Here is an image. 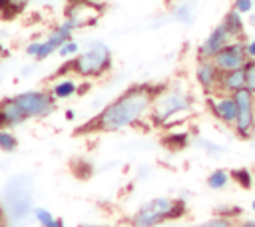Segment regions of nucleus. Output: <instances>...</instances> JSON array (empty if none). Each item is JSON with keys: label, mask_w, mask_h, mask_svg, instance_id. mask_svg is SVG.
<instances>
[{"label": "nucleus", "mask_w": 255, "mask_h": 227, "mask_svg": "<svg viewBox=\"0 0 255 227\" xmlns=\"http://www.w3.org/2000/svg\"><path fill=\"white\" fill-rule=\"evenodd\" d=\"M167 86L161 84H133L126 88L120 96H116L110 104H106L92 119L84 121L76 127V135H90V133H116L126 127L139 123L149 112L157 96Z\"/></svg>", "instance_id": "1"}, {"label": "nucleus", "mask_w": 255, "mask_h": 227, "mask_svg": "<svg viewBox=\"0 0 255 227\" xmlns=\"http://www.w3.org/2000/svg\"><path fill=\"white\" fill-rule=\"evenodd\" d=\"M112 52L104 42H92L84 52H80L78 56L66 60V64L62 66V70L56 72V76H66V74H74L78 78H86V80H94L104 76L106 72L112 70Z\"/></svg>", "instance_id": "2"}, {"label": "nucleus", "mask_w": 255, "mask_h": 227, "mask_svg": "<svg viewBox=\"0 0 255 227\" xmlns=\"http://www.w3.org/2000/svg\"><path fill=\"white\" fill-rule=\"evenodd\" d=\"M185 215V203L175 197H153L139 205L131 215V227H159L165 221H177Z\"/></svg>", "instance_id": "3"}, {"label": "nucleus", "mask_w": 255, "mask_h": 227, "mask_svg": "<svg viewBox=\"0 0 255 227\" xmlns=\"http://www.w3.org/2000/svg\"><path fill=\"white\" fill-rule=\"evenodd\" d=\"M193 110V100L187 92L183 90H177V88H171V90H163L157 100L153 102L151 106V121L155 125H165L173 115L177 114H187Z\"/></svg>", "instance_id": "4"}, {"label": "nucleus", "mask_w": 255, "mask_h": 227, "mask_svg": "<svg viewBox=\"0 0 255 227\" xmlns=\"http://www.w3.org/2000/svg\"><path fill=\"white\" fill-rule=\"evenodd\" d=\"M78 26H80V18L76 14H68V18L62 24H58L48 34L46 40H38V42L28 44L26 46V54L32 56V58H36V60H46L52 54H58L60 46L66 44L68 40H72V34H74V30Z\"/></svg>", "instance_id": "5"}, {"label": "nucleus", "mask_w": 255, "mask_h": 227, "mask_svg": "<svg viewBox=\"0 0 255 227\" xmlns=\"http://www.w3.org/2000/svg\"><path fill=\"white\" fill-rule=\"evenodd\" d=\"M12 98L18 110L22 112V115L26 117V121L50 117L58 108V100L50 94V90H26Z\"/></svg>", "instance_id": "6"}, {"label": "nucleus", "mask_w": 255, "mask_h": 227, "mask_svg": "<svg viewBox=\"0 0 255 227\" xmlns=\"http://www.w3.org/2000/svg\"><path fill=\"white\" fill-rule=\"evenodd\" d=\"M233 98L237 102V119L233 131L237 137L249 139L253 137V129H255V94L243 88L237 94H233Z\"/></svg>", "instance_id": "7"}, {"label": "nucleus", "mask_w": 255, "mask_h": 227, "mask_svg": "<svg viewBox=\"0 0 255 227\" xmlns=\"http://www.w3.org/2000/svg\"><path fill=\"white\" fill-rule=\"evenodd\" d=\"M205 106H207L209 114L217 121H221L227 127H233L235 125V119H237V102H235L233 96L215 92V94H211V96L205 98Z\"/></svg>", "instance_id": "8"}, {"label": "nucleus", "mask_w": 255, "mask_h": 227, "mask_svg": "<svg viewBox=\"0 0 255 227\" xmlns=\"http://www.w3.org/2000/svg\"><path fill=\"white\" fill-rule=\"evenodd\" d=\"M247 60L249 58L245 52V40H233L213 56V64L221 72H231V70L243 68L247 64Z\"/></svg>", "instance_id": "9"}, {"label": "nucleus", "mask_w": 255, "mask_h": 227, "mask_svg": "<svg viewBox=\"0 0 255 227\" xmlns=\"http://www.w3.org/2000/svg\"><path fill=\"white\" fill-rule=\"evenodd\" d=\"M195 80L201 88V92L207 96L215 94L219 88V80H221V70L213 64V60H197L195 66Z\"/></svg>", "instance_id": "10"}, {"label": "nucleus", "mask_w": 255, "mask_h": 227, "mask_svg": "<svg viewBox=\"0 0 255 227\" xmlns=\"http://www.w3.org/2000/svg\"><path fill=\"white\" fill-rule=\"evenodd\" d=\"M229 42H233L231 40V36L225 32V28L219 24V26H215L209 34H207V38L201 42V46L197 48V58L199 60H213V56L219 52V50H223Z\"/></svg>", "instance_id": "11"}, {"label": "nucleus", "mask_w": 255, "mask_h": 227, "mask_svg": "<svg viewBox=\"0 0 255 227\" xmlns=\"http://www.w3.org/2000/svg\"><path fill=\"white\" fill-rule=\"evenodd\" d=\"M24 121H26V117L18 110L14 98L0 100V129H14V127L22 125Z\"/></svg>", "instance_id": "12"}, {"label": "nucleus", "mask_w": 255, "mask_h": 227, "mask_svg": "<svg viewBox=\"0 0 255 227\" xmlns=\"http://www.w3.org/2000/svg\"><path fill=\"white\" fill-rule=\"evenodd\" d=\"M243 88H247V84H245V70L243 68H237V70H231V72H221V80H219L217 92L233 96V94H237Z\"/></svg>", "instance_id": "13"}, {"label": "nucleus", "mask_w": 255, "mask_h": 227, "mask_svg": "<svg viewBox=\"0 0 255 227\" xmlns=\"http://www.w3.org/2000/svg\"><path fill=\"white\" fill-rule=\"evenodd\" d=\"M48 90L56 100H70L76 94H80V84L72 76H60L56 82H52V86Z\"/></svg>", "instance_id": "14"}, {"label": "nucleus", "mask_w": 255, "mask_h": 227, "mask_svg": "<svg viewBox=\"0 0 255 227\" xmlns=\"http://www.w3.org/2000/svg\"><path fill=\"white\" fill-rule=\"evenodd\" d=\"M221 26L231 36V40H245V20H243V14L235 12L233 8L223 16Z\"/></svg>", "instance_id": "15"}, {"label": "nucleus", "mask_w": 255, "mask_h": 227, "mask_svg": "<svg viewBox=\"0 0 255 227\" xmlns=\"http://www.w3.org/2000/svg\"><path fill=\"white\" fill-rule=\"evenodd\" d=\"M231 181H233V179H231V173H229L227 169H221V167L213 169V171L207 175V179H205L207 187L213 189V191H221V189H225Z\"/></svg>", "instance_id": "16"}, {"label": "nucleus", "mask_w": 255, "mask_h": 227, "mask_svg": "<svg viewBox=\"0 0 255 227\" xmlns=\"http://www.w3.org/2000/svg\"><path fill=\"white\" fill-rule=\"evenodd\" d=\"M32 213H34V219L40 223V227H66L64 221H62L60 217H56V215H54L50 209H46V207H34Z\"/></svg>", "instance_id": "17"}, {"label": "nucleus", "mask_w": 255, "mask_h": 227, "mask_svg": "<svg viewBox=\"0 0 255 227\" xmlns=\"http://www.w3.org/2000/svg\"><path fill=\"white\" fill-rule=\"evenodd\" d=\"M231 179L237 181L243 189H251V187H255V173H251L247 167L233 169V171H231Z\"/></svg>", "instance_id": "18"}, {"label": "nucleus", "mask_w": 255, "mask_h": 227, "mask_svg": "<svg viewBox=\"0 0 255 227\" xmlns=\"http://www.w3.org/2000/svg\"><path fill=\"white\" fill-rule=\"evenodd\" d=\"M28 0H0V14L4 18H14L24 10Z\"/></svg>", "instance_id": "19"}, {"label": "nucleus", "mask_w": 255, "mask_h": 227, "mask_svg": "<svg viewBox=\"0 0 255 227\" xmlns=\"http://www.w3.org/2000/svg\"><path fill=\"white\" fill-rule=\"evenodd\" d=\"M18 149V137L12 129H0V151L12 153Z\"/></svg>", "instance_id": "20"}, {"label": "nucleus", "mask_w": 255, "mask_h": 227, "mask_svg": "<svg viewBox=\"0 0 255 227\" xmlns=\"http://www.w3.org/2000/svg\"><path fill=\"white\" fill-rule=\"evenodd\" d=\"M235 221L237 219H231V217H223V215H213L205 221H201L199 225H193V227H235Z\"/></svg>", "instance_id": "21"}, {"label": "nucleus", "mask_w": 255, "mask_h": 227, "mask_svg": "<svg viewBox=\"0 0 255 227\" xmlns=\"http://www.w3.org/2000/svg\"><path fill=\"white\" fill-rule=\"evenodd\" d=\"M78 54H80V44H78L74 38L68 40L66 44H62L60 50H58V56L64 58V60H70V58H74V56H78Z\"/></svg>", "instance_id": "22"}, {"label": "nucleus", "mask_w": 255, "mask_h": 227, "mask_svg": "<svg viewBox=\"0 0 255 227\" xmlns=\"http://www.w3.org/2000/svg\"><path fill=\"white\" fill-rule=\"evenodd\" d=\"M245 70V84H247V90H251L255 94V60H247V64L243 66Z\"/></svg>", "instance_id": "23"}, {"label": "nucleus", "mask_w": 255, "mask_h": 227, "mask_svg": "<svg viewBox=\"0 0 255 227\" xmlns=\"http://www.w3.org/2000/svg\"><path fill=\"white\" fill-rule=\"evenodd\" d=\"M233 10L239 14H249V12H253V0H235Z\"/></svg>", "instance_id": "24"}, {"label": "nucleus", "mask_w": 255, "mask_h": 227, "mask_svg": "<svg viewBox=\"0 0 255 227\" xmlns=\"http://www.w3.org/2000/svg\"><path fill=\"white\" fill-rule=\"evenodd\" d=\"M199 145H205V147H201V149H203V151H207V153H211V155L223 153V147H221V145H217V143H213V141H207V139H199Z\"/></svg>", "instance_id": "25"}, {"label": "nucleus", "mask_w": 255, "mask_h": 227, "mask_svg": "<svg viewBox=\"0 0 255 227\" xmlns=\"http://www.w3.org/2000/svg\"><path fill=\"white\" fill-rule=\"evenodd\" d=\"M245 52L249 60H255V36L251 40H245Z\"/></svg>", "instance_id": "26"}, {"label": "nucleus", "mask_w": 255, "mask_h": 227, "mask_svg": "<svg viewBox=\"0 0 255 227\" xmlns=\"http://www.w3.org/2000/svg\"><path fill=\"white\" fill-rule=\"evenodd\" d=\"M235 227H255V219H245V217H241V219L235 221Z\"/></svg>", "instance_id": "27"}, {"label": "nucleus", "mask_w": 255, "mask_h": 227, "mask_svg": "<svg viewBox=\"0 0 255 227\" xmlns=\"http://www.w3.org/2000/svg\"><path fill=\"white\" fill-rule=\"evenodd\" d=\"M74 115H76L74 110H68V112H66V117H68V119H74Z\"/></svg>", "instance_id": "28"}, {"label": "nucleus", "mask_w": 255, "mask_h": 227, "mask_svg": "<svg viewBox=\"0 0 255 227\" xmlns=\"http://www.w3.org/2000/svg\"><path fill=\"white\" fill-rule=\"evenodd\" d=\"M78 227H106V225H92V223H82V225H78Z\"/></svg>", "instance_id": "29"}, {"label": "nucleus", "mask_w": 255, "mask_h": 227, "mask_svg": "<svg viewBox=\"0 0 255 227\" xmlns=\"http://www.w3.org/2000/svg\"><path fill=\"white\" fill-rule=\"evenodd\" d=\"M251 211H253V213H255V199H253V201H251Z\"/></svg>", "instance_id": "30"}, {"label": "nucleus", "mask_w": 255, "mask_h": 227, "mask_svg": "<svg viewBox=\"0 0 255 227\" xmlns=\"http://www.w3.org/2000/svg\"><path fill=\"white\" fill-rule=\"evenodd\" d=\"M253 137H255V129H253Z\"/></svg>", "instance_id": "31"}]
</instances>
